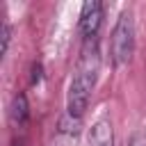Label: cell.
<instances>
[{
  "label": "cell",
  "mask_w": 146,
  "mask_h": 146,
  "mask_svg": "<svg viewBox=\"0 0 146 146\" xmlns=\"http://www.w3.org/2000/svg\"><path fill=\"white\" fill-rule=\"evenodd\" d=\"M98 66H100V57L96 50V39H91V41H87V48L82 50L78 71L68 84V96H66V112L68 114L82 119V114L89 105L96 78H98Z\"/></svg>",
  "instance_id": "obj_1"
},
{
  "label": "cell",
  "mask_w": 146,
  "mask_h": 146,
  "mask_svg": "<svg viewBox=\"0 0 146 146\" xmlns=\"http://www.w3.org/2000/svg\"><path fill=\"white\" fill-rule=\"evenodd\" d=\"M132 52H135V21L130 11H121L110 36V57L114 66H123L130 62Z\"/></svg>",
  "instance_id": "obj_2"
},
{
  "label": "cell",
  "mask_w": 146,
  "mask_h": 146,
  "mask_svg": "<svg viewBox=\"0 0 146 146\" xmlns=\"http://www.w3.org/2000/svg\"><path fill=\"white\" fill-rule=\"evenodd\" d=\"M103 2L98 0H87L80 9V32L87 41L96 39L98 30H100V23H103Z\"/></svg>",
  "instance_id": "obj_3"
},
{
  "label": "cell",
  "mask_w": 146,
  "mask_h": 146,
  "mask_svg": "<svg viewBox=\"0 0 146 146\" xmlns=\"http://www.w3.org/2000/svg\"><path fill=\"white\" fill-rule=\"evenodd\" d=\"M89 146H114V128L107 116H100L89 128Z\"/></svg>",
  "instance_id": "obj_4"
},
{
  "label": "cell",
  "mask_w": 146,
  "mask_h": 146,
  "mask_svg": "<svg viewBox=\"0 0 146 146\" xmlns=\"http://www.w3.org/2000/svg\"><path fill=\"white\" fill-rule=\"evenodd\" d=\"M9 119L14 125L23 128L30 119V105H27V96L25 94H16L11 98V105H9Z\"/></svg>",
  "instance_id": "obj_5"
},
{
  "label": "cell",
  "mask_w": 146,
  "mask_h": 146,
  "mask_svg": "<svg viewBox=\"0 0 146 146\" xmlns=\"http://www.w3.org/2000/svg\"><path fill=\"white\" fill-rule=\"evenodd\" d=\"M80 128H82V119H78V116L68 114V112L59 116L57 130H59L62 135H78V132H80Z\"/></svg>",
  "instance_id": "obj_6"
},
{
  "label": "cell",
  "mask_w": 146,
  "mask_h": 146,
  "mask_svg": "<svg viewBox=\"0 0 146 146\" xmlns=\"http://www.w3.org/2000/svg\"><path fill=\"white\" fill-rule=\"evenodd\" d=\"M0 36H2V55H7V50H9V41H11V25H9L7 21H2Z\"/></svg>",
  "instance_id": "obj_7"
},
{
  "label": "cell",
  "mask_w": 146,
  "mask_h": 146,
  "mask_svg": "<svg viewBox=\"0 0 146 146\" xmlns=\"http://www.w3.org/2000/svg\"><path fill=\"white\" fill-rule=\"evenodd\" d=\"M125 146H146V130H137V132L128 139Z\"/></svg>",
  "instance_id": "obj_8"
},
{
  "label": "cell",
  "mask_w": 146,
  "mask_h": 146,
  "mask_svg": "<svg viewBox=\"0 0 146 146\" xmlns=\"http://www.w3.org/2000/svg\"><path fill=\"white\" fill-rule=\"evenodd\" d=\"M43 78V66L39 62H32V75H30V84H36Z\"/></svg>",
  "instance_id": "obj_9"
},
{
  "label": "cell",
  "mask_w": 146,
  "mask_h": 146,
  "mask_svg": "<svg viewBox=\"0 0 146 146\" xmlns=\"http://www.w3.org/2000/svg\"><path fill=\"white\" fill-rule=\"evenodd\" d=\"M11 146H23V144H21L18 139H14V141H11Z\"/></svg>",
  "instance_id": "obj_10"
}]
</instances>
